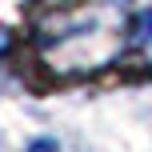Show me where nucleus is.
Here are the masks:
<instances>
[{
	"instance_id": "f257e3e1",
	"label": "nucleus",
	"mask_w": 152,
	"mask_h": 152,
	"mask_svg": "<svg viewBox=\"0 0 152 152\" xmlns=\"http://www.w3.org/2000/svg\"><path fill=\"white\" fill-rule=\"evenodd\" d=\"M40 40L52 56H64L76 68H100L120 48V20L112 16V0H68Z\"/></svg>"
}]
</instances>
